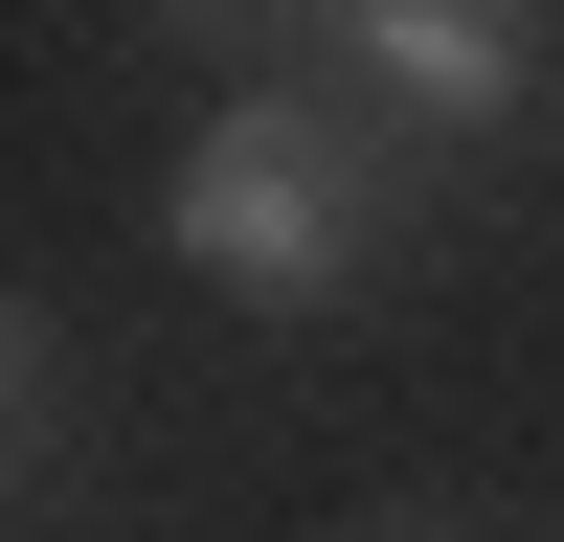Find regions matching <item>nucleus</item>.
<instances>
[{
  "mask_svg": "<svg viewBox=\"0 0 564 542\" xmlns=\"http://www.w3.org/2000/svg\"><path fill=\"white\" fill-rule=\"evenodd\" d=\"M159 226H181V271H226L249 316H316L361 271V113L339 90H226V113L181 136Z\"/></svg>",
  "mask_w": 564,
  "mask_h": 542,
  "instance_id": "obj_1",
  "label": "nucleus"
},
{
  "mask_svg": "<svg viewBox=\"0 0 564 542\" xmlns=\"http://www.w3.org/2000/svg\"><path fill=\"white\" fill-rule=\"evenodd\" d=\"M339 68L384 90L406 136H497V113L542 90V45L497 23V0H361V23H339Z\"/></svg>",
  "mask_w": 564,
  "mask_h": 542,
  "instance_id": "obj_2",
  "label": "nucleus"
},
{
  "mask_svg": "<svg viewBox=\"0 0 564 542\" xmlns=\"http://www.w3.org/2000/svg\"><path fill=\"white\" fill-rule=\"evenodd\" d=\"M406 542H430V520H406Z\"/></svg>",
  "mask_w": 564,
  "mask_h": 542,
  "instance_id": "obj_3",
  "label": "nucleus"
}]
</instances>
